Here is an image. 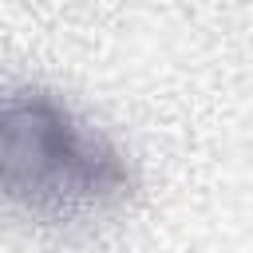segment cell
<instances>
[{"label": "cell", "mask_w": 253, "mask_h": 253, "mask_svg": "<svg viewBox=\"0 0 253 253\" xmlns=\"http://www.w3.org/2000/svg\"><path fill=\"white\" fill-rule=\"evenodd\" d=\"M0 186L40 225L107 217L138 190L130 154L67 95L28 79L0 99Z\"/></svg>", "instance_id": "1"}]
</instances>
